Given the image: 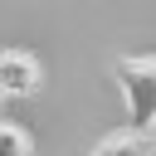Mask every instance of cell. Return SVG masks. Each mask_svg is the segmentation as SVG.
Listing matches in <instances>:
<instances>
[{"instance_id": "1", "label": "cell", "mask_w": 156, "mask_h": 156, "mask_svg": "<svg viewBox=\"0 0 156 156\" xmlns=\"http://www.w3.org/2000/svg\"><path fill=\"white\" fill-rule=\"evenodd\" d=\"M112 78L127 98V127L156 132V54H127L112 63Z\"/></svg>"}, {"instance_id": "2", "label": "cell", "mask_w": 156, "mask_h": 156, "mask_svg": "<svg viewBox=\"0 0 156 156\" xmlns=\"http://www.w3.org/2000/svg\"><path fill=\"white\" fill-rule=\"evenodd\" d=\"M44 83V68L29 49H0V93L5 98H29L39 93Z\"/></svg>"}, {"instance_id": "3", "label": "cell", "mask_w": 156, "mask_h": 156, "mask_svg": "<svg viewBox=\"0 0 156 156\" xmlns=\"http://www.w3.org/2000/svg\"><path fill=\"white\" fill-rule=\"evenodd\" d=\"M88 156H156V132H136V127L107 132Z\"/></svg>"}, {"instance_id": "4", "label": "cell", "mask_w": 156, "mask_h": 156, "mask_svg": "<svg viewBox=\"0 0 156 156\" xmlns=\"http://www.w3.org/2000/svg\"><path fill=\"white\" fill-rule=\"evenodd\" d=\"M0 156H34V136L20 122H0Z\"/></svg>"}, {"instance_id": "5", "label": "cell", "mask_w": 156, "mask_h": 156, "mask_svg": "<svg viewBox=\"0 0 156 156\" xmlns=\"http://www.w3.org/2000/svg\"><path fill=\"white\" fill-rule=\"evenodd\" d=\"M0 102H5V93H0Z\"/></svg>"}]
</instances>
